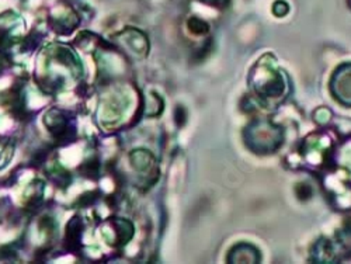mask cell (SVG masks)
<instances>
[{
    "instance_id": "obj_8",
    "label": "cell",
    "mask_w": 351,
    "mask_h": 264,
    "mask_svg": "<svg viewBox=\"0 0 351 264\" xmlns=\"http://www.w3.org/2000/svg\"><path fill=\"white\" fill-rule=\"evenodd\" d=\"M204 3H208L211 6H225L228 3V0H201Z\"/></svg>"
},
{
    "instance_id": "obj_3",
    "label": "cell",
    "mask_w": 351,
    "mask_h": 264,
    "mask_svg": "<svg viewBox=\"0 0 351 264\" xmlns=\"http://www.w3.org/2000/svg\"><path fill=\"white\" fill-rule=\"evenodd\" d=\"M330 91L339 103L351 106V64H346L335 72L330 80Z\"/></svg>"
},
{
    "instance_id": "obj_4",
    "label": "cell",
    "mask_w": 351,
    "mask_h": 264,
    "mask_svg": "<svg viewBox=\"0 0 351 264\" xmlns=\"http://www.w3.org/2000/svg\"><path fill=\"white\" fill-rule=\"evenodd\" d=\"M260 259L261 256L258 250L247 243H241L233 248L228 257L230 263H258Z\"/></svg>"
},
{
    "instance_id": "obj_2",
    "label": "cell",
    "mask_w": 351,
    "mask_h": 264,
    "mask_svg": "<svg viewBox=\"0 0 351 264\" xmlns=\"http://www.w3.org/2000/svg\"><path fill=\"white\" fill-rule=\"evenodd\" d=\"M245 141L253 152L266 155L280 148L284 141V132L269 120H257L245 131Z\"/></svg>"
},
{
    "instance_id": "obj_1",
    "label": "cell",
    "mask_w": 351,
    "mask_h": 264,
    "mask_svg": "<svg viewBox=\"0 0 351 264\" xmlns=\"http://www.w3.org/2000/svg\"><path fill=\"white\" fill-rule=\"evenodd\" d=\"M250 82L254 92L263 100H277L287 93L285 75L277 68L274 58L270 55L263 56L257 62L250 75Z\"/></svg>"
},
{
    "instance_id": "obj_7",
    "label": "cell",
    "mask_w": 351,
    "mask_h": 264,
    "mask_svg": "<svg viewBox=\"0 0 351 264\" xmlns=\"http://www.w3.org/2000/svg\"><path fill=\"white\" fill-rule=\"evenodd\" d=\"M340 245L347 250V252H351V229L348 230H343L340 233Z\"/></svg>"
},
{
    "instance_id": "obj_6",
    "label": "cell",
    "mask_w": 351,
    "mask_h": 264,
    "mask_svg": "<svg viewBox=\"0 0 351 264\" xmlns=\"http://www.w3.org/2000/svg\"><path fill=\"white\" fill-rule=\"evenodd\" d=\"M189 28L194 34L201 36V34H206L208 32V24L206 21H202L201 19L194 17L189 21Z\"/></svg>"
},
{
    "instance_id": "obj_5",
    "label": "cell",
    "mask_w": 351,
    "mask_h": 264,
    "mask_svg": "<svg viewBox=\"0 0 351 264\" xmlns=\"http://www.w3.org/2000/svg\"><path fill=\"white\" fill-rule=\"evenodd\" d=\"M313 253V259L316 261H322V263H326V261H333L335 257V249L333 245L326 241V239H322L316 243Z\"/></svg>"
}]
</instances>
